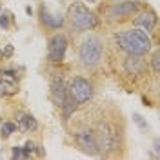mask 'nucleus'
Listing matches in <instances>:
<instances>
[{
    "instance_id": "obj_5",
    "label": "nucleus",
    "mask_w": 160,
    "mask_h": 160,
    "mask_svg": "<svg viewBox=\"0 0 160 160\" xmlns=\"http://www.w3.org/2000/svg\"><path fill=\"white\" fill-rule=\"evenodd\" d=\"M68 51V38L64 35H55L49 40V48H48V58L51 62H62Z\"/></svg>"
},
{
    "instance_id": "obj_10",
    "label": "nucleus",
    "mask_w": 160,
    "mask_h": 160,
    "mask_svg": "<svg viewBox=\"0 0 160 160\" xmlns=\"http://www.w3.org/2000/svg\"><path fill=\"white\" fill-rule=\"evenodd\" d=\"M135 24H137L138 28H142L144 31L149 33V31H153L155 26H157V15H155V13H142L140 17H137Z\"/></svg>"
},
{
    "instance_id": "obj_20",
    "label": "nucleus",
    "mask_w": 160,
    "mask_h": 160,
    "mask_svg": "<svg viewBox=\"0 0 160 160\" xmlns=\"http://www.w3.org/2000/svg\"><path fill=\"white\" fill-rule=\"evenodd\" d=\"M133 120H135V122H137V124L140 126V129H148V124L144 122V118L140 117L138 113H135V115H133Z\"/></svg>"
},
{
    "instance_id": "obj_13",
    "label": "nucleus",
    "mask_w": 160,
    "mask_h": 160,
    "mask_svg": "<svg viewBox=\"0 0 160 160\" xmlns=\"http://www.w3.org/2000/svg\"><path fill=\"white\" fill-rule=\"evenodd\" d=\"M37 120H35V117H31V115H24V117H20L18 118V128L22 131H33L37 129Z\"/></svg>"
},
{
    "instance_id": "obj_22",
    "label": "nucleus",
    "mask_w": 160,
    "mask_h": 160,
    "mask_svg": "<svg viewBox=\"0 0 160 160\" xmlns=\"http://www.w3.org/2000/svg\"><path fill=\"white\" fill-rule=\"evenodd\" d=\"M86 2H89V4H93V2H97V0H86Z\"/></svg>"
},
{
    "instance_id": "obj_16",
    "label": "nucleus",
    "mask_w": 160,
    "mask_h": 160,
    "mask_svg": "<svg viewBox=\"0 0 160 160\" xmlns=\"http://www.w3.org/2000/svg\"><path fill=\"white\" fill-rule=\"evenodd\" d=\"M11 20H13V15H11L9 11H4V13L0 15V28L8 29V28L11 26Z\"/></svg>"
},
{
    "instance_id": "obj_11",
    "label": "nucleus",
    "mask_w": 160,
    "mask_h": 160,
    "mask_svg": "<svg viewBox=\"0 0 160 160\" xmlns=\"http://www.w3.org/2000/svg\"><path fill=\"white\" fill-rule=\"evenodd\" d=\"M42 20L46 22V26H49V28H62V24H64V17L62 15H49L48 9L42 6Z\"/></svg>"
},
{
    "instance_id": "obj_8",
    "label": "nucleus",
    "mask_w": 160,
    "mask_h": 160,
    "mask_svg": "<svg viewBox=\"0 0 160 160\" xmlns=\"http://www.w3.org/2000/svg\"><path fill=\"white\" fill-rule=\"evenodd\" d=\"M135 11H137L135 0H124V2H118L115 6H111L108 15H109L111 18H118V17H128L131 13H135Z\"/></svg>"
},
{
    "instance_id": "obj_18",
    "label": "nucleus",
    "mask_w": 160,
    "mask_h": 160,
    "mask_svg": "<svg viewBox=\"0 0 160 160\" xmlns=\"http://www.w3.org/2000/svg\"><path fill=\"white\" fill-rule=\"evenodd\" d=\"M11 157H13V158H29V157H28V153L24 151V148H20V146H15V148H13Z\"/></svg>"
},
{
    "instance_id": "obj_9",
    "label": "nucleus",
    "mask_w": 160,
    "mask_h": 160,
    "mask_svg": "<svg viewBox=\"0 0 160 160\" xmlns=\"http://www.w3.org/2000/svg\"><path fill=\"white\" fill-rule=\"evenodd\" d=\"M51 95H53V100L57 102V106L64 104V100L68 97V91H66V86H64V80L62 78H57L51 84Z\"/></svg>"
},
{
    "instance_id": "obj_17",
    "label": "nucleus",
    "mask_w": 160,
    "mask_h": 160,
    "mask_svg": "<svg viewBox=\"0 0 160 160\" xmlns=\"http://www.w3.org/2000/svg\"><path fill=\"white\" fill-rule=\"evenodd\" d=\"M15 131H17V124H13V122H4L2 124V135L4 137H11Z\"/></svg>"
},
{
    "instance_id": "obj_1",
    "label": "nucleus",
    "mask_w": 160,
    "mask_h": 160,
    "mask_svg": "<svg viewBox=\"0 0 160 160\" xmlns=\"http://www.w3.org/2000/svg\"><path fill=\"white\" fill-rule=\"evenodd\" d=\"M117 40H118L120 49H124L129 55H144L151 48V38L144 29L122 31L117 37Z\"/></svg>"
},
{
    "instance_id": "obj_21",
    "label": "nucleus",
    "mask_w": 160,
    "mask_h": 160,
    "mask_svg": "<svg viewBox=\"0 0 160 160\" xmlns=\"http://www.w3.org/2000/svg\"><path fill=\"white\" fill-rule=\"evenodd\" d=\"M35 149H37V148H35V142L28 140V142H26V146H24V151L28 153V157H31V153H33Z\"/></svg>"
},
{
    "instance_id": "obj_7",
    "label": "nucleus",
    "mask_w": 160,
    "mask_h": 160,
    "mask_svg": "<svg viewBox=\"0 0 160 160\" xmlns=\"http://www.w3.org/2000/svg\"><path fill=\"white\" fill-rule=\"evenodd\" d=\"M77 142H78V146L86 153H89V155H97L98 153V142H97L95 133H91V131H80V133H77Z\"/></svg>"
},
{
    "instance_id": "obj_4",
    "label": "nucleus",
    "mask_w": 160,
    "mask_h": 160,
    "mask_svg": "<svg viewBox=\"0 0 160 160\" xmlns=\"http://www.w3.org/2000/svg\"><path fill=\"white\" fill-rule=\"evenodd\" d=\"M71 97L75 98V102L84 104V102H88L93 97V86L86 78L77 77V78H73V82H71Z\"/></svg>"
},
{
    "instance_id": "obj_2",
    "label": "nucleus",
    "mask_w": 160,
    "mask_h": 160,
    "mask_svg": "<svg viewBox=\"0 0 160 160\" xmlns=\"http://www.w3.org/2000/svg\"><path fill=\"white\" fill-rule=\"evenodd\" d=\"M69 20L77 29H91L97 24V17L82 4H73L69 8Z\"/></svg>"
},
{
    "instance_id": "obj_19",
    "label": "nucleus",
    "mask_w": 160,
    "mask_h": 160,
    "mask_svg": "<svg viewBox=\"0 0 160 160\" xmlns=\"http://www.w3.org/2000/svg\"><path fill=\"white\" fill-rule=\"evenodd\" d=\"M158 62H160V53H158V51H155V55H153V58H151V64H153V69H155V75H158V71H160Z\"/></svg>"
},
{
    "instance_id": "obj_12",
    "label": "nucleus",
    "mask_w": 160,
    "mask_h": 160,
    "mask_svg": "<svg viewBox=\"0 0 160 160\" xmlns=\"http://www.w3.org/2000/svg\"><path fill=\"white\" fill-rule=\"evenodd\" d=\"M126 69L133 73V75H138L140 71L144 69V62L140 58V55H129L126 60Z\"/></svg>"
},
{
    "instance_id": "obj_14",
    "label": "nucleus",
    "mask_w": 160,
    "mask_h": 160,
    "mask_svg": "<svg viewBox=\"0 0 160 160\" xmlns=\"http://www.w3.org/2000/svg\"><path fill=\"white\" fill-rule=\"evenodd\" d=\"M17 84H11V82H4L0 80V97H8V95H15L17 93Z\"/></svg>"
},
{
    "instance_id": "obj_6",
    "label": "nucleus",
    "mask_w": 160,
    "mask_h": 160,
    "mask_svg": "<svg viewBox=\"0 0 160 160\" xmlns=\"http://www.w3.org/2000/svg\"><path fill=\"white\" fill-rule=\"evenodd\" d=\"M117 140H118V135H117L115 128H111V126H102L100 128V133H98V137H97L98 148L113 149L117 146Z\"/></svg>"
},
{
    "instance_id": "obj_15",
    "label": "nucleus",
    "mask_w": 160,
    "mask_h": 160,
    "mask_svg": "<svg viewBox=\"0 0 160 160\" xmlns=\"http://www.w3.org/2000/svg\"><path fill=\"white\" fill-rule=\"evenodd\" d=\"M0 80L17 84V82H18V75H17V71H13V69H2L0 71Z\"/></svg>"
},
{
    "instance_id": "obj_3",
    "label": "nucleus",
    "mask_w": 160,
    "mask_h": 160,
    "mask_svg": "<svg viewBox=\"0 0 160 160\" xmlns=\"http://www.w3.org/2000/svg\"><path fill=\"white\" fill-rule=\"evenodd\" d=\"M100 57H102V44H100L98 38L91 37V38H88L82 44V48H80V60H82L84 66L98 64Z\"/></svg>"
}]
</instances>
